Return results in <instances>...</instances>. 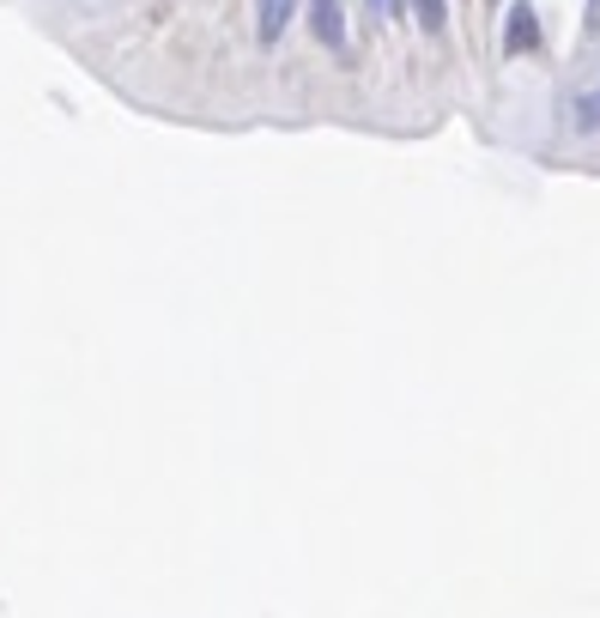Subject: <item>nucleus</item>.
<instances>
[{
	"instance_id": "obj_3",
	"label": "nucleus",
	"mask_w": 600,
	"mask_h": 618,
	"mask_svg": "<svg viewBox=\"0 0 600 618\" xmlns=\"http://www.w3.org/2000/svg\"><path fill=\"white\" fill-rule=\"evenodd\" d=\"M291 7H298V0H261V19H255V31H261V43H279V31H286Z\"/></svg>"
},
{
	"instance_id": "obj_7",
	"label": "nucleus",
	"mask_w": 600,
	"mask_h": 618,
	"mask_svg": "<svg viewBox=\"0 0 600 618\" xmlns=\"http://www.w3.org/2000/svg\"><path fill=\"white\" fill-rule=\"evenodd\" d=\"M600 31V0H589V37Z\"/></svg>"
},
{
	"instance_id": "obj_6",
	"label": "nucleus",
	"mask_w": 600,
	"mask_h": 618,
	"mask_svg": "<svg viewBox=\"0 0 600 618\" xmlns=\"http://www.w3.org/2000/svg\"><path fill=\"white\" fill-rule=\"evenodd\" d=\"M370 7H376L382 19H401V0H370Z\"/></svg>"
},
{
	"instance_id": "obj_4",
	"label": "nucleus",
	"mask_w": 600,
	"mask_h": 618,
	"mask_svg": "<svg viewBox=\"0 0 600 618\" xmlns=\"http://www.w3.org/2000/svg\"><path fill=\"white\" fill-rule=\"evenodd\" d=\"M413 19L425 37H443L449 31V0H413Z\"/></svg>"
},
{
	"instance_id": "obj_8",
	"label": "nucleus",
	"mask_w": 600,
	"mask_h": 618,
	"mask_svg": "<svg viewBox=\"0 0 600 618\" xmlns=\"http://www.w3.org/2000/svg\"><path fill=\"white\" fill-rule=\"evenodd\" d=\"M492 7H497V0H492Z\"/></svg>"
},
{
	"instance_id": "obj_1",
	"label": "nucleus",
	"mask_w": 600,
	"mask_h": 618,
	"mask_svg": "<svg viewBox=\"0 0 600 618\" xmlns=\"http://www.w3.org/2000/svg\"><path fill=\"white\" fill-rule=\"evenodd\" d=\"M534 49H540V12L528 0H516L509 24H504V55H534Z\"/></svg>"
},
{
	"instance_id": "obj_5",
	"label": "nucleus",
	"mask_w": 600,
	"mask_h": 618,
	"mask_svg": "<svg viewBox=\"0 0 600 618\" xmlns=\"http://www.w3.org/2000/svg\"><path fill=\"white\" fill-rule=\"evenodd\" d=\"M577 122H582V127H600V85L582 97V115H577Z\"/></svg>"
},
{
	"instance_id": "obj_2",
	"label": "nucleus",
	"mask_w": 600,
	"mask_h": 618,
	"mask_svg": "<svg viewBox=\"0 0 600 618\" xmlns=\"http://www.w3.org/2000/svg\"><path fill=\"white\" fill-rule=\"evenodd\" d=\"M310 31H315V43L346 49V12H340V0H310Z\"/></svg>"
}]
</instances>
